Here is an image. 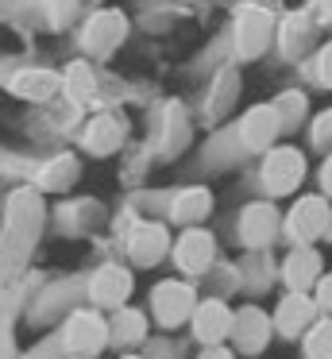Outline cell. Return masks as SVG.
<instances>
[{
  "label": "cell",
  "instance_id": "e0dca14e",
  "mask_svg": "<svg viewBox=\"0 0 332 359\" xmlns=\"http://www.w3.org/2000/svg\"><path fill=\"white\" fill-rule=\"evenodd\" d=\"M313 302H309L301 290H290V294L282 297V305L274 309V328L278 332H286V336H298V332H305L309 325H313Z\"/></svg>",
  "mask_w": 332,
  "mask_h": 359
},
{
  "label": "cell",
  "instance_id": "836d02e7",
  "mask_svg": "<svg viewBox=\"0 0 332 359\" xmlns=\"http://www.w3.org/2000/svg\"><path fill=\"white\" fill-rule=\"evenodd\" d=\"M124 359H139V355H124Z\"/></svg>",
  "mask_w": 332,
  "mask_h": 359
},
{
  "label": "cell",
  "instance_id": "484cf974",
  "mask_svg": "<svg viewBox=\"0 0 332 359\" xmlns=\"http://www.w3.org/2000/svg\"><path fill=\"white\" fill-rule=\"evenodd\" d=\"M305 359H332V320L309 325V332H305Z\"/></svg>",
  "mask_w": 332,
  "mask_h": 359
},
{
  "label": "cell",
  "instance_id": "52a82bcc",
  "mask_svg": "<svg viewBox=\"0 0 332 359\" xmlns=\"http://www.w3.org/2000/svg\"><path fill=\"white\" fill-rule=\"evenodd\" d=\"M278 132H282V120H278L274 104H255V109H247L244 120H239V143H244L247 151H270L278 140Z\"/></svg>",
  "mask_w": 332,
  "mask_h": 359
},
{
  "label": "cell",
  "instance_id": "e575fe53",
  "mask_svg": "<svg viewBox=\"0 0 332 359\" xmlns=\"http://www.w3.org/2000/svg\"><path fill=\"white\" fill-rule=\"evenodd\" d=\"M74 359H89V355H74Z\"/></svg>",
  "mask_w": 332,
  "mask_h": 359
},
{
  "label": "cell",
  "instance_id": "4fadbf2b",
  "mask_svg": "<svg viewBox=\"0 0 332 359\" xmlns=\"http://www.w3.org/2000/svg\"><path fill=\"white\" fill-rule=\"evenodd\" d=\"M274 232H278L274 205L255 201V205H247V209L239 212V236H244L247 248H267V243L274 240Z\"/></svg>",
  "mask_w": 332,
  "mask_h": 359
},
{
  "label": "cell",
  "instance_id": "ffe728a7",
  "mask_svg": "<svg viewBox=\"0 0 332 359\" xmlns=\"http://www.w3.org/2000/svg\"><path fill=\"white\" fill-rule=\"evenodd\" d=\"M62 93H66L74 104H89L93 97H97V78H93L89 62L66 66V74H62Z\"/></svg>",
  "mask_w": 332,
  "mask_h": 359
},
{
  "label": "cell",
  "instance_id": "6da1fadb",
  "mask_svg": "<svg viewBox=\"0 0 332 359\" xmlns=\"http://www.w3.org/2000/svg\"><path fill=\"white\" fill-rule=\"evenodd\" d=\"M124 39H128V16L116 8H100L85 20L81 35H77V47L89 58H108Z\"/></svg>",
  "mask_w": 332,
  "mask_h": 359
},
{
  "label": "cell",
  "instance_id": "f546056e",
  "mask_svg": "<svg viewBox=\"0 0 332 359\" xmlns=\"http://www.w3.org/2000/svg\"><path fill=\"white\" fill-rule=\"evenodd\" d=\"M317 305L332 313V274H324V278L317 282Z\"/></svg>",
  "mask_w": 332,
  "mask_h": 359
},
{
  "label": "cell",
  "instance_id": "4316f807",
  "mask_svg": "<svg viewBox=\"0 0 332 359\" xmlns=\"http://www.w3.org/2000/svg\"><path fill=\"white\" fill-rule=\"evenodd\" d=\"M39 4H43V16L51 27H66L77 12V0H39Z\"/></svg>",
  "mask_w": 332,
  "mask_h": 359
},
{
  "label": "cell",
  "instance_id": "5b68a950",
  "mask_svg": "<svg viewBox=\"0 0 332 359\" xmlns=\"http://www.w3.org/2000/svg\"><path fill=\"white\" fill-rule=\"evenodd\" d=\"M108 325L100 313L93 309H77L74 317L66 320V328H62V344H66L74 355H97L100 348L108 344Z\"/></svg>",
  "mask_w": 332,
  "mask_h": 359
},
{
  "label": "cell",
  "instance_id": "ac0fdd59",
  "mask_svg": "<svg viewBox=\"0 0 332 359\" xmlns=\"http://www.w3.org/2000/svg\"><path fill=\"white\" fill-rule=\"evenodd\" d=\"M208 209H213V194H208L205 186H185L182 194L170 201V217H174L178 224H197V220L208 217Z\"/></svg>",
  "mask_w": 332,
  "mask_h": 359
},
{
  "label": "cell",
  "instance_id": "30bf717a",
  "mask_svg": "<svg viewBox=\"0 0 332 359\" xmlns=\"http://www.w3.org/2000/svg\"><path fill=\"white\" fill-rule=\"evenodd\" d=\"M170 240H166V228L151 224V220H139L128 236V255L135 259L139 266H154L162 255H166Z\"/></svg>",
  "mask_w": 332,
  "mask_h": 359
},
{
  "label": "cell",
  "instance_id": "8fae6325",
  "mask_svg": "<svg viewBox=\"0 0 332 359\" xmlns=\"http://www.w3.org/2000/svg\"><path fill=\"white\" fill-rule=\"evenodd\" d=\"M8 89L23 101H51L62 89V74L54 70H39V66H27V70H15L8 78Z\"/></svg>",
  "mask_w": 332,
  "mask_h": 359
},
{
  "label": "cell",
  "instance_id": "ba28073f",
  "mask_svg": "<svg viewBox=\"0 0 332 359\" xmlns=\"http://www.w3.org/2000/svg\"><path fill=\"white\" fill-rule=\"evenodd\" d=\"M213 255H216V240L205 228H190V232H182V240L174 243V263H178V271H185V274L208 271V266H213Z\"/></svg>",
  "mask_w": 332,
  "mask_h": 359
},
{
  "label": "cell",
  "instance_id": "9a60e30c",
  "mask_svg": "<svg viewBox=\"0 0 332 359\" xmlns=\"http://www.w3.org/2000/svg\"><path fill=\"white\" fill-rule=\"evenodd\" d=\"M193 332H197V340H205L208 348L220 344L224 336L232 332V309L224 302H201L197 309H193Z\"/></svg>",
  "mask_w": 332,
  "mask_h": 359
},
{
  "label": "cell",
  "instance_id": "d6986e66",
  "mask_svg": "<svg viewBox=\"0 0 332 359\" xmlns=\"http://www.w3.org/2000/svg\"><path fill=\"white\" fill-rule=\"evenodd\" d=\"M278 39H282V55L286 58H301L309 47H313V20H309L305 12L286 16L282 27H278Z\"/></svg>",
  "mask_w": 332,
  "mask_h": 359
},
{
  "label": "cell",
  "instance_id": "9c48e42d",
  "mask_svg": "<svg viewBox=\"0 0 332 359\" xmlns=\"http://www.w3.org/2000/svg\"><path fill=\"white\" fill-rule=\"evenodd\" d=\"M131 294V274L124 266H100L97 274L89 278V302L100 305V309H120Z\"/></svg>",
  "mask_w": 332,
  "mask_h": 359
},
{
  "label": "cell",
  "instance_id": "83f0119b",
  "mask_svg": "<svg viewBox=\"0 0 332 359\" xmlns=\"http://www.w3.org/2000/svg\"><path fill=\"white\" fill-rule=\"evenodd\" d=\"M309 140H313L317 151H332V109H324L321 116L313 120V128H309Z\"/></svg>",
  "mask_w": 332,
  "mask_h": 359
},
{
  "label": "cell",
  "instance_id": "277c9868",
  "mask_svg": "<svg viewBox=\"0 0 332 359\" xmlns=\"http://www.w3.org/2000/svg\"><path fill=\"white\" fill-rule=\"evenodd\" d=\"M305 178V155L298 147H270L267 158H263V186L274 197L293 194Z\"/></svg>",
  "mask_w": 332,
  "mask_h": 359
},
{
  "label": "cell",
  "instance_id": "d6a6232c",
  "mask_svg": "<svg viewBox=\"0 0 332 359\" xmlns=\"http://www.w3.org/2000/svg\"><path fill=\"white\" fill-rule=\"evenodd\" d=\"M324 236H328V240H332V217H328V228H324Z\"/></svg>",
  "mask_w": 332,
  "mask_h": 359
},
{
  "label": "cell",
  "instance_id": "7c38bea8",
  "mask_svg": "<svg viewBox=\"0 0 332 359\" xmlns=\"http://www.w3.org/2000/svg\"><path fill=\"white\" fill-rule=\"evenodd\" d=\"M232 336H236V344L247 355H255V351H263L270 340V317L259 313L255 305H244V309L232 317Z\"/></svg>",
  "mask_w": 332,
  "mask_h": 359
},
{
  "label": "cell",
  "instance_id": "603a6c76",
  "mask_svg": "<svg viewBox=\"0 0 332 359\" xmlns=\"http://www.w3.org/2000/svg\"><path fill=\"white\" fill-rule=\"evenodd\" d=\"M274 112H278V120H282V132L301 128V124H305V116H309L305 93H301V89H286V93H278L274 97Z\"/></svg>",
  "mask_w": 332,
  "mask_h": 359
},
{
  "label": "cell",
  "instance_id": "d4e9b609",
  "mask_svg": "<svg viewBox=\"0 0 332 359\" xmlns=\"http://www.w3.org/2000/svg\"><path fill=\"white\" fill-rule=\"evenodd\" d=\"M162 151L166 155H174L178 147H185V140H190V124H185V112L182 104H166V120H162Z\"/></svg>",
  "mask_w": 332,
  "mask_h": 359
},
{
  "label": "cell",
  "instance_id": "44dd1931",
  "mask_svg": "<svg viewBox=\"0 0 332 359\" xmlns=\"http://www.w3.org/2000/svg\"><path fill=\"white\" fill-rule=\"evenodd\" d=\"M236 93H239V74L236 70H220L216 74V81H213V97H208V116L213 120H220V116H228V109L236 104Z\"/></svg>",
  "mask_w": 332,
  "mask_h": 359
},
{
  "label": "cell",
  "instance_id": "4dcf8cb0",
  "mask_svg": "<svg viewBox=\"0 0 332 359\" xmlns=\"http://www.w3.org/2000/svg\"><path fill=\"white\" fill-rule=\"evenodd\" d=\"M321 186H324V194H332V155L324 158V166H321Z\"/></svg>",
  "mask_w": 332,
  "mask_h": 359
},
{
  "label": "cell",
  "instance_id": "2e32d148",
  "mask_svg": "<svg viewBox=\"0 0 332 359\" xmlns=\"http://www.w3.org/2000/svg\"><path fill=\"white\" fill-rule=\"evenodd\" d=\"M282 278L290 290H301V294H305L313 282H321V255H317L313 248H305V243L293 248L290 259L282 263Z\"/></svg>",
  "mask_w": 332,
  "mask_h": 359
},
{
  "label": "cell",
  "instance_id": "7402d4cb",
  "mask_svg": "<svg viewBox=\"0 0 332 359\" xmlns=\"http://www.w3.org/2000/svg\"><path fill=\"white\" fill-rule=\"evenodd\" d=\"M77 174H81L77 158L74 155H58V158H51V163L39 170V186L43 189H69L77 182Z\"/></svg>",
  "mask_w": 332,
  "mask_h": 359
},
{
  "label": "cell",
  "instance_id": "8992f818",
  "mask_svg": "<svg viewBox=\"0 0 332 359\" xmlns=\"http://www.w3.org/2000/svg\"><path fill=\"white\" fill-rule=\"evenodd\" d=\"M328 217H332L328 201L317 197V194H309V197H301V201L290 209V217H286V232H290L298 243H313L317 236H324Z\"/></svg>",
  "mask_w": 332,
  "mask_h": 359
},
{
  "label": "cell",
  "instance_id": "f1b7e54d",
  "mask_svg": "<svg viewBox=\"0 0 332 359\" xmlns=\"http://www.w3.org/2000/svg\"><path fill=\"white\" fill-rule=\"evenodd\" d=\"M313 81L324 89H332V43H324L313 55Z\"/></svg>",
  "mask_w": 332,
  "mask_h": 359
},
{
  "label": "cell",
  "instance_id": "1f68e13d",
  "mask_svg": "<svg viewBox=\"0 0 332 359\" xmlns=\"http://www.w3.org/2000/svg\"><path fill=\"white\" fill-rule=\"evenodd\" d=\"M201 359H232V351H224L220 344H213V348H208V351H205V355H201Z\"/></svg>",
  "mask_w": 332,
  "mask_h": 359
},
{
  "label": "cell",
  "instance_id": "cb8c5ba5",
  "mask_svg": "<svg viewBox=\"0 0 332 359\" xmlns=\"http://www.w3.org/2000/svg\"><path fill=\"white\" fill-rule=\"evenodd\" d=\"M108 332L116 336V344H139L147 336V317L139 309H120L116 320L108 325Z\"/></svg>",
  "mask_w": 332,
  "mask_h": 359
},
{
  "label": "cell",
  "instance_id": "7a4b0ae2",
  "mask_svg": "<svg viewBox=\"0 0 332 359\" xmlns=\"http://www.w3.org/2000/svg\"><path fill=\"white\" fill-rule=\"evenodd\" d=\"M278 35V24L263 4H244L236 12V55L244 58H259L270 47V39Z\"/></svg>",
  "mask_w": 332,
  "mask_h": 359
},
{
  "label": "cell",
  "instance_id": "5bb4252c",
  "mask_svg": "<svg viewBox=\"0 0 332 359\" xmlns=\"http://www.w3.org/2000/svg\"><path fill=\"white\" fill-rule=\"evenodd\" d=\"M120 143H124V120L120 116H93L81 132V147L97 158L112 155Z\"/></svg>",
  "mask_w": 332,
  "mask_h": 359
},
{
  "label": "cell",
  "instance_id": "3957f363",
  "mask_svg": "<svg viewBox=\"0 0 332 359\" xmlns=\"http://www.w3.org/2000/svg\"><path fill=\"white\" fill-rule=\"evenodd\" d=\"M197 309V297H193V286L182 278H166L151 290V317L159 320L162 328H174L182 320L193 317Z\"/></svg>",
  "mask_w": 332,
  "mask_h": 359
}]
</instances>
